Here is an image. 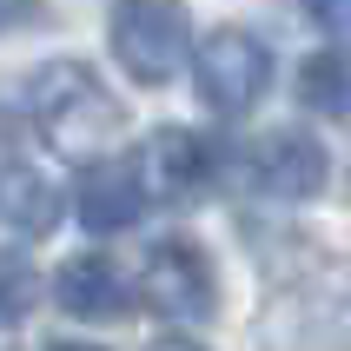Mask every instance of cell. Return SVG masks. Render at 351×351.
Listing matches in <instances>:
<instances>
[{
  "mask_svg": "<svg viewBox=\"0 0 351 351\" xmlns=\"http://www.w3.org/2000/svg\"><path fill=\"white\" fill-rule=\"evenodd\" d=\"M27 113H34L40 139H47L53 153L86 159V166H93L119 139V126H126L119 99L99 86V73L86 60H47V66L27 80Z\"/></svg>",
  "mask_w": 351,
  "mask_h": 351,
  "instance_id": "1",
  "label": "cell"
},
{
  "mask_svg": "<svg viewBox=\"0 0 351 351\" xmlns=\"http://www.w3.org/2000/svg\"><path fill=\"white\" fill-rule=\"evenodd\" d=\"M106 40H113V60L126 66V80L166 86L193 53V20L179 0H113Z\"/></svg>",
  "mask_w": 351,
  "mask_h": 351,
  "instance_id": "2",
  "label": "cell"
},
{
  "mask_svg": "<svg viewBox=\"0 0 351 351\" xmlns=\"http://www.w3.org/2000/svg\"><path fill=\"white\" fill-rule=\"evenodd\" d=\"M193 80H199V99H206L219 119H239V113H252L258 93H265V80H272V53H265L245 27H219V34L199 40Z\"/></svg>",
  "mask_w": 351,
  "mask_h": 351,
  "instance_id": "3",
  "label": "cell"
},
{
  "mask_svg": "<svg viewBox=\"0 0 351 351\" xmlns=\"http://www.w3.org/2000/svg\"><path fill=\"white\" fill-rule=\"evenodd\" d=\"M139 298L159 318H173V325H199L219 305V278L193 239H159L146 252V272H139Z\"/></svg>",
  "mask_w": 351,
  "mask_h": 351,
  "instance_id": "4",
  "label": "cell"
},
{
  "mask_svg": "<svg viewBox=\"0 0 351 351\" xmlns=\"http://www.w3.org/2000/svg\"><path fill=\"white\" fill-rule=\"evenodd\" d=\"M139 186H146V199H166V206H186V199H199L206 186H213L219 173V153L213 139L186 133V126H159L146 146H139Z\"/></svg>",
  "mask_w": 351,
  "mask_h": 351,
  "instance_id": "5",
  "label": "cell"
},
{
  "mask_svg": "<svg viewBox=\"0 0 351 351\" xmlns=\"http://www.w3.org/2000/svg\"><path fill=\"white\" fill-rule=\"evenodd\" d=\"M325 173H332V159H325V146H318L312 133H265L245 153V179H252L265 199H312L318 186H325Z\"/></svg>",
  "mask_w": 351,
  "mask_h": 351,
  "instance_id": "6",
  "label": "cell"
},
{
  "mask_svg": "<svg viewBox=\"0 0 351 351\" xmlns=\"http://www.w3.org/2000/svg\"><path fill=\"white\" fill-rule=\"evenodd\" d=\"M139 213H146L139 166H126V159H93V166L80 173V226H86V232H126Z\"/></svg>",
  "mask_w": 351,
  "mask_h": 351,
  "instance_id": "7",
  "label": "cell"
},
{
  "mask_svg": "<svg viewBox=\"0 0 351 351\" xmlns=\"http://www.w3.org/2000/svg\"><path fill=\"white\" fill-rule=\"evenodd\" d=\"M53 298H60V312H73V318H119L133 305V285L119 278V265L106 252H80L53 272Z\"/></svg>",
  "mask_w": 351,
  "mask_h": 351,
  "instance_id": "8",
  "label": "cell"
},
{
  "mask_svg": "<svg viewBox=\"0 0 351 351\" xmlns=\"http://www.w3.org/2000/svg\"><path fill=\"white\" fill-rule=\"evenodd\" d=\"M0 219L14 226V232H53L60 219V186L47 173H34V166H7L0 173Z\"/></svg>",
  "mask_w": 351,
  "mask_h": 351,
  "instance_id": "9",
  "label": "cell"
},
{
  "mask_svg": "<svg viewBox=\"0 0 351 351\" xmlns=\"http://www.w3.org/2000/svg\"><path fill=\"white\" fill-rule=\"evenodd\" d=\"M298 99L325 119H351V47H325L298 66Z\"/></svg>",
  "mask_w": 351,
  "mask_h": 351,
  "instance_id": "10",
  "label": "cell"
},
{
  "mask_svg": "<svg viewBox=\"0 0 351 351\" xmlns=\"http://www.w3.org/2000/svg\"><path fill=\"white\" fill-rule=\"evenodd\" d=\"M34 305H40V272H34L20 252H0V332L20 325Z\"/></svg>",
  "mask_w": 351,
  "mask_h": 351,
  "instance_id": "11",
  "label": "cell"
},
{
  "mask_svg": "<svg viewBox=\"0 0 351 351\" xmlns=\"http://www.w3.org/2000/svg\"><path fill=\"white\" fill-rule=\"evenodd\" d=\"M325 34H351V0H305Z\"/></svg>",
  "mask_w": 351,
  "mask_h": 351,
  "instance_id": "12",
  "label": "cell"
},
{
  "mask_svg": "<svg viewBox=\"0 0 351 351\" xmlns=\"http://www.w3.org/2000/svg\"><path fill=\"white\" fill-rule=\"evenodd\" d=\"M34 14H40V0H0V34H14V27H27Z\"/></svg>",
  "mask_w": 351,
  "mask_h": 351,
  "instance_id": "13",
  "label": "cell"
},
{
  "mask_svg": "<svg viewBox=\"0 0 351 351\" xmlns=\"http://www.w3.org/2000/svg\"><path fill=\"white\" fill-rule=\"evenodd\" d=\"M153 351H199V345H193V338H159Z\"/></svg>",
  "mask_w": 351,
  "mask_h": 351,
  "instance_id": "14",
  "label": "cell"
},
{
  "mask_svg": "<svg viewBox=\"0 0 351 351\" xmlns=\"http://www.w3.org/2000/svg\"><path fill=\"white\" fill-rule=\"evenodd\" d=\"M47 351H93V345H47Z\"/></svg>",
  "mask_w": 351,
  "mask_h": 351,
  "instance_id": "15",
  "label": "cell"
}]
</instances>
